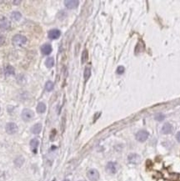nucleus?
<instances>
[{
  "label": "nucleus",
  "instance_id": "9b49d317",
  "mask_svg": "<svg viewBox=\"0 0 180 181\" xmlns=\"http://www.w3.org/2000/svg\"><path fill=\"white\" fill-rule=\"evenodd\" d=\"M41 52L43 54L49 55L52 52V46L49 44H45L41 47Z\"/></svg>",
  "mask_w": 180,
  "mask_h": 181
},
{
  "label": "nucleus",
  "instance_id": "b1692460",
  "mask_svg": "<svg viewBox=\"0 0 180 181\" xmlns=\"http://www.w3.org/2000/svg\"><path fill=\"white\" fill-rule=\"evenodd\" d=\"M125 69L124 66H118V69H117V74H123L124 73Z\"/></svg>",
  "mask_w": 180,
  "mask_h": 181
},
{
  "label": "nucleus",
  "instance_id": "c85d7f7f",
  "mask_svg": "<svg viewBox=\"0 0 180 181\" xmlns=\"http://www.w3.org/2000/svg\"><path fill=\"white\" fill-rule=\"evenodd\" d=\"M21 1H13V3H20Z\"/></svg>",
  "mask_w": 180,
  "mask_h": 181
},
{
  "label": "nucleus",
  "instance_id": "a211bd4d",
  "mask_svg": "<svg viewBox=\"0 0 180 181\" xmlns=\"http://www.w3.org/2000/svg\"><path fill=\"white\" fill-rule=\"evenodd\" d=\"M23 163H24V158H23V156H18L15 159V160H14V164H15V165L18 166V167H21L23 164Z\"/></svg>",
  "mask_w": 180,
  "mask_h": 181
},
{
  "label": "nucleus",
  "instance_id": "2eb2a0df",
  "mask_svg": "<svg viewBox=\"0 0 180 181\" xmlns=\"http://www.w3.org/2000/svg\"><path fill=\"white\" fill-rule=\"evenodd\" d=\"M39 141L37 139H33L31 141H30V146H31V149L34 150V153H36L37 151V149L38 147H39Z\"/></svg>",
  "mask_w": 180,
  "mask_h": 181
},
{
  "label": "nucleus",
  "instance_id": "5701e85b",
  "mask_svg": "<svg viewBox=\"0 0 180 181\" xmlns=\"http://www.w3.org/2000/svg\"><path fill=\"white\" fill-rule=\"evenodd\" d=\"M154 118L156 120H158V121H163L164 118H165V116L163 115V113H158L157 114H155V116H154Z\"/></svg>",
  "mask_w": 180,
  "mask_h": 181
},
{
  "label": "nucleus",
  "instance_id": "39448f33",
  "mask_svg": "<svg viewBox=\"0 0 180 181\" xmlns=\"http://www.w3.org/2000/svg\"><path fill=\"white\" fill-rule=\"evenodd\" d=\"M5 130L8 135H14L18 131V126L15 123H8L5 126Z\"/></svg>",
  "mask_w": 180,
  "mask_h": 181
},
{
  "label": "nucleus",
  "instance_id": "7c9ffc66",
  "mask_svg": "<svg viewBox=\"0 0 180 181\" xmlns=\"http://www.w3.org/2000/svg\"><path fill=\"white\" fill-rule=\"evenodd\" d=\"M79 181H83V180H79Z\"/></svg>",
  "mask_w": 180,
  "mask_h": 181
},
{
  "label": "nucleus",
  "instance_id": "0eeeda50",
  "mask_svg": "<svg viewBox=\"0 0 180 181\" xmlns=\"http://www.w3.org/2000/svg\"><path fill=\"white\" fill-rule=\"evenodd\" d=\"M64 4L65 7L68 8V9H74L78 6L79 2L77 0H66V1H64Z\"/></svg>",
  "mask_w": 180,
  "mask_h": 181
},
{
  "label": "nucleus",
  "instance_id": "f257e3e1",
  "mask_svg": "<svg viewBox=\"0 0 180 181\" xmlns=\"http://www.w3.org/2000/svg\"><path fill=\"white\" fill-rule=\"evenodd\" d=\"M12 43L14 46L20 47V46L24 45L27 43V38L22 34H16L13 36V39H12Z\"/></svg>",
  "mask_w": 180,
  "mask_h": 181
},
{
  "label": "nucleus",
  "instance_id": "412c9836",
  "mask_svg": "<svg viewBox=\"0 0 180 181\" xmlns=\"http://www.w3.org/2000/svg\"><path fill=\"white\" fill-rule=\"evenodd\" d=\"M88 59V50L84 49L83 51V54H82V58H81V62L82 64H84L85 62H86Z\"/></svg>",
  "mask_w": 180,
  "mask_h": 181
},
{
  "label": "nucleus",
  "instance_id": "bb28decb",
  "mask_svg": "<svg viewBox=\"0 0 180 181\" xmlns=\"http://www.w3.org/2000/svg\"><path fill=\"white\" fill-rule=\"evenodd\" d=\"M100 114H101V113L99 112V113H97L95 114V115H94V120H93V121H94V122H95V121L98 120V118L99 116H100Z\"/></svg>",
  "mask_w": 180,
  "mask_h": 181
},
{
  "label": "nucleus",
  "instance_id": "2f4dec72",
  "mask_svg": "<svg viewBox=\"0 0 180 181\" xmlns=\"http://www.w3.org/2000/svg\"><path fill=\"white\" fill-rule=\"evenodd\" d=\"M0 110H1V108H0Z\"/></svg>",
  "mask_w": 180,
  "mask_h": 181
},
{
  "label": "nucleus",
  "instance_id": "9d476101",
  "mask_svg": "<svg viewBox=\"0 0 180 181\" xmlns=\"http://www.w3.org/2000/svg\"><path fill=\"white\" fill-rule=\"evenodd\" d=\"M61 35V32L59 29H52L49 32V38L51 39H57Z\"/></svg>",
  "mask_w": 180,
  "mask_h": 181
},
{
  "label": "nucleus",
  "instance_id": "c756f323",
  "mask_svg": "<svg viewBox=\"0 0 180 181\" xmlns=\"http://www.w3.org/2000/svg\"><path fill=\"white\" fill-rule=\"evenodd\" d=\"M63 181H69L68 179H64V180H63Z\"/></svg>",
  "mask_w": 180,
  "mask_h": 181
},
{
  "label": "nucleus",
  "instance_id": "f8f14e48",
  "mask_svg": "<svg viewBox=\"0 0 180 181\" xmlns=\"http://www.w3.org/2000/svg\"><path fill=\"white\" fill-rule=\"evenodd\" d=\"M172 130H173V126L168 123H164V125H163V127H162V133H163V134H164V135L170 134V133L172 132Z\"/></svg>",
  "mask_w": 180,
  "mask_h": 181
},
{
  "label": "nucleus",
  "instance_id": "1a4fd4ad",
  "mask_svg": "<svg viewBox=\"0 0 180 181\" xmlns=\"http://www.w3.org/2000/svg\"><path fill=\"white\" fill-rule=\"evenodd\" d=\"M128 159H129V161L130 162L131 164H137L140 163L141 157L139 154H132L129 155V157H128Z\"/></svg>",
  "mask_w": 180,
  "mask_h": 181
},
{
  "label": "nucleus",
  "instance_id": "4be33fe9",
  "mask_svg": "<svg viewBox=\"0 0 180 181\" xmlns=\"http://www.w3.org/2000/svg\"><path fill=\"white\" fill-rule=\"evenodd\" d=\"M90 75H91V70H90L89 68H86L84 70V74H83L85 81H87L90 78Z\"/></svg>",
  "mask_w": 180,
  "mask_h": 181
},
{
  "label": "nucleus",
  "instance_id": "423d86ee",
  "mask_svg": "<svg viewBox=\"0 0 180 181\" xmlns=\"http://www.w3.org/2000/svg\"><path fill=\"white\" fill-rule=\"evenodd\" d=\"M148 138H149V133L145 130H140L136 135V139L139 142H144Z\"/></svg>",
  "mask_w": 180,
  "mask_h": 181
},
{
  "label": "nucleus",
  "instance_id": "a878e982",
  "mask_svg": "<svg viewBox=\"0 0 180 181\" xmlns=\"http://www.w3.org/2000/svg\"><path fill=\"white\" fill-rule=\"evenodd\" d=\"M178 176L179 175L178 174H173L170 175V179H171L172 180H176V179H178Z\"/></svg>",
  "mask_w": 180,
  "mask_h": 181
},
{
  "label": "nucleus",
  "instance_id": "6e6552de",
  "mask_svg": "<svg viewBox=\"0 0 180 181\" xmlns=\"http://www.w3.org/2000/svg\"><path fill=\"white\" fill-rule=\"evenodd\" d=\"M118 169V166L116 163H113V162H109L108 163V164L106 165V170L108 173L109 174H115L117 172Z\"/></svg>",
  "mask_w": 180,
  "mask_h": 181
},
{
  "label": "nucleus",
  "instance_id": "f03ea898",
  "mask_svg": "<svg viewBox=\"0 0 180 181\" xmlns=\"http://www.w3.org/2000/svg\"><path fill=\"white\" fill-rule=\"evenodd\" d=\"M21 116H22V118L23 120L26 121V122H28L34 118V112L30 108H24L22 111Z\"/></svg>",
  "mask_w": 180,
  "mask_h": 181
},
{
  "label": "nucleus",
  "instance_id": "6ab92c4d",
  "mask_svg": "<svg viewBox=\"0 0 180 181\" xmlns=\"http://www.w3.org/2000/svg\"><path fill=\"white\" fill-rule=\"evenodd\" d=\"M45 65L47 66V68H52L54 65V59L52 58V57L48 58L45 61Z\"/></svg>",
  "mask_w": 180,
  "mask_h": 181
},
{
  "label": "nucleus",
  "instance_id": "ddd939ff",
  "mask_svg": "<svg viewBox=\"0 0 180 181\" xmlns=\"http://www.w3.org/2000/svg\"><path fill=\"white\" fill-rule=\"evenodd\" d=\"M4 74L5 76H10L15 74V69L11 65H7L4 69Z\"/></svg>",
  "mask_w": 180,
  "mask_h": 181
},
{
  "label": "nucleus",
  "instance_id": "7ed1b4c3",
  "mask_svg": "<svg viewBox=\"0 0 180 181\" xmlns=\"http://www.w3.org/2000/svg\"><path fill=\"white\" fill-rule=\"evenodd\" d=\"M87 177L90 181H97L99 179V173L95 169H91L87 172Z\"/></svg>",
  "mask_w": 180,
  "mask_h": 181
},
{
  "label": "nucleus",
  "instance_id": "cd10ccee",
  "mask_svg": "<svg viewBox=\"0 0 180 181\" xmlns=\"http://www.w3.org/2000/svg\"><path fill=\"white\" fill-rule=\"evenodd\" d=\"M176 139H177V140H178V141H179V142H180V132H178V134L176 135Z\"/></svg>",
  "mask_w": 180,
  "mask_h": 181
},
{
  "label": "nucleus",
  "instance_id": "f3484780",
  "mask_svg": "<svg viewBox=\"0 0 180 181\" xmlns=\"http://www.w3.org/2000/svg\"><path fill=\"white\" fill-rule=\"evenodd\" d=\"M37 111L39 113H44L46 111V105L44 103H39L37 106Z\"/></svg>",
  "mask_w": 180,
  "mask_h": 181
},
{
  "label": "nucleus",
  "instance_id": "4468645a",
  "mask_svg": "<svg viewBox=\"0 0 180 181\" xmlns=\"http://www.w3.org/2000/svg\"><path fill=\"white\" fill-rule=\"evenodd\" d=\"M42 130V125L41 123H35V125L32 127L31 131L34 135H39Z\"/></svg>",
  "mask_w": 180,
  "mask_h": 181
},
{
  "label": "nucleus",
  "instance_id": "dca6fc26",
  "mask_svg": "<svg viewBox=\"0 0 180 181\" xmlns=\"http://www.w3.org/2000/svg\"><path fill=\"white\" fill-rule=\"evenodd\" d=\"M11 18L14 21H19L22 18V14L18 11H14L11 13Z\"/></svg>",
  "mask_w": 180,
  "mask_h": 181
},
{
  "label": "nucleus",
  "instance_id": "393cba45",
  "mask_svg": "<svg viewBox=\"0 0 180 181\" xmlns=\"http://www.w3.org/2000/svg\"><path fill=\"white\" fill-rule=\"evenodd\" d=\"M4 43H5V37L0 34V45H3Z\"/></svg>",
  "mask_w": 180,
  "mask_h": 181
},
{
  "label": "nucleus",
  "instance_id": "aec40b11",
  "mask_svg": "<svg viewBox=\"0 0 180 181\" xmlns=\"http://www.w3.org/2000/svg\"><path fill=\"white\" fill-rule=\"evenodd\" d=\"M54 84L53 82H51V81H48V82L46 83L45 84V90L48 92H50L52 91V90L54 89Z\"/></svg>",
  "mask_w": 180,
  "mask_h": 181
},
{
  "label": "nucleus",
  "instance_id": "20e7f679",
  "mask_svg": "<svg viewBox=\"0 0 180 181\" xmlns=\"http://www.w3.org/2000/svg\"><path fill=\"white\" fill-rule=\"evenodd\" d=\"M10 26H11V23L6 17L0 18V29L3 31H6L10 28Z\"/></svg>",
  "mask_w": 180,
  "mask_h": 181
}]
</instances>
